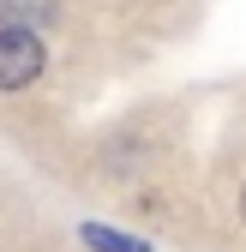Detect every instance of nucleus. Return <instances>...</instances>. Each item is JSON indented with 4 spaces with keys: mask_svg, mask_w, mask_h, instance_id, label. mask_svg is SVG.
<instances>
[{
    "mask_svg": "<svg viewBox=\"0 0 246 252\" xmlns=\"http://www.w3.org/2000/svg\"><path fill=\"white\" fill-rule=\"evenodd\" d=\"M78 234H84V246H90V252H150L144 240H132V234H114V228H102V222H84Z\"/></svg>",
    "mask_w": 246,
    "mask_h": 252,
    "instance_id": "obj_3",
    "label": "nucleus"
},
{
    "mask_svg": "<svg viewBox=\"0 0 246 252\" xmlns=\"http://www.w3.org/2000/svg\"><path fill=\"white\" fill-rule=\"evenodd\" d=\"M240 222H246V192H240Z\"/></svg>",
    "mask_w": 246,
    "mask_h": 252,
    "instance_id": "obj_4",
    "label": "nucleus"
},
{
    "mask_svg": "<svg viewBox=\"0 0 246 252\" xmlns=\"http://www.w3.org/2000/svg\"><path fill=\"white\" fill-rule=\"evenodd\" d=\"M54 18V0H0V24H18V30H42Z\"/></svg>",
    "mask_w": 246,
    "mask_h": 252,
    "instance_id": "obj_2",
    "label": "nucleus"
},
{
    "mask_svg": "<svg viewBox=\"0 0 246 252\" xmlns=\"http://www.w3.org/2000/svg\"><path fill=\"white\" fill-rule=\"evenodd\" d=\"M42 66H48L42 36H30V30H18V24H0V90H24V84H36Z\"/></svg>",
    "mask_w": 246,
    "mask_h": 252,
    "instance_id": "obj_1",
    "label": "nucleus"
}]
</instances>
